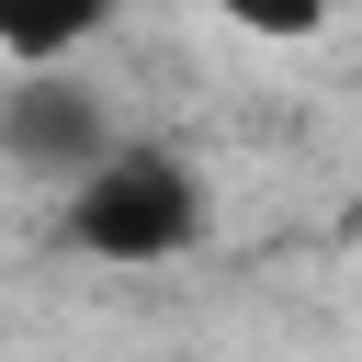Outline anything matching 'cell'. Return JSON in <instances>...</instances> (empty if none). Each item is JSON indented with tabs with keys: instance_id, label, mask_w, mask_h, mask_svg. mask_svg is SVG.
<instances>
[{
	"instance_id": "cell-1",
	"label": "cell",
	"mask_w": 362,
	"mask_h": 362,
	"mask_svg": "<svg viewBox=\"0 0 362 362\" xmlns=\"http://www.w3.org/2000/svg\"><path fill=\"white\" fill-rule=\"evenodd\" d=\"M68 249L102 260V272H158V260H192L204 249V170L158 136H113L79 181H68Z\"/></svg>"
},
{
	"instance_id": "cell-2",
	"label": "cell",
	"mask_w": 362,
	"mask_h": 362,
	"mask_svg": "<svg viewBox=\"0 0 362 362\" xmlns=\"http://www.w3.org/2000/svg\"><path fill=\"white\" fill-rule=\"evenodd\" d=\"M102 147H113V113H102L90 79H68V68H11V90H0V158H11V170L79 181Z\"/></svg>"
},
{
	"instance_id": "cell-3",
	"label": "cell",
	"mask_w": 362,
	"mask_h": 362,
	"mask_svg": "<svg viewBox=\"0 0 362 362\" xmlns=\"http://www.w3.org/2000/svg\"><path fill=\"white\" fill-rule=\"evenodd\" d=\"M113 11L124 0H0V68H68L113 34Z\"/></svg>"
},
{
	"instance_id": "cell-4",
	"label": "cell",
	"mask_w": 362,
	"mask_h": 362,
	"mask_svg": "<svg viewBox=\"0 0 362 362\" xmlns=\"http://www.w3.org/2000/svg\"><path fill=\"white\" fill-rule=\"evenodd\" d=\"M226 34H260V45H317L339 0H204Z\"/></svg>"
}]
</instances>
